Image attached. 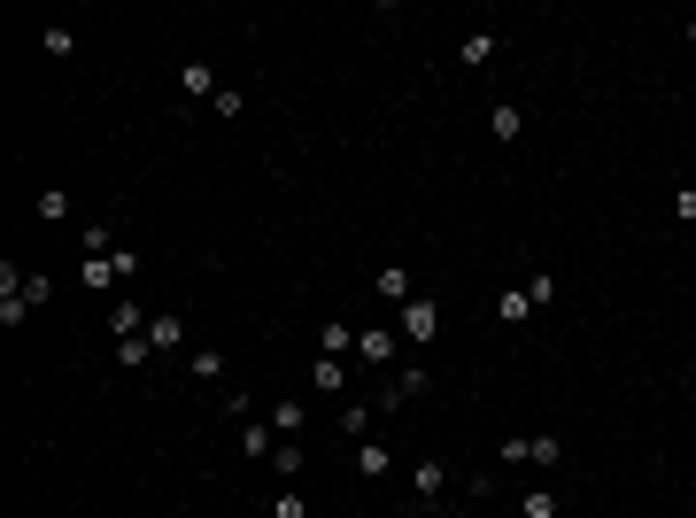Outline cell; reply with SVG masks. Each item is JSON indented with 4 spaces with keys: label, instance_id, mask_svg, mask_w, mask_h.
<instances>
[{
    "label": "cell",
    "instance_id": "1",
    "mask_svg": "<svg viewBox=\"0 0 696 518\" xmlns=\"http://www.w3.org/2000/svg\"><path fill=\"white\" fill-rule=\"evenodd\" d=\"M395 333L426 348V341L441 333V302H434V294H410V302H403V317H395Z\"/></svg>",
    "mask_w": 696,
    "mask_h": 518
},
{
    "label": "cell",
    "instance_id": "2",
    "mask_svg": "<svg viewBox=\"0 0 696 518\" xmlns=\"http://www.w3.org/2000/svg\"><path fill=\"white\" fill-rule=\"evenodd\" d=\"M147 341H155V356H186L194 333H186V317H178V310H155V317H147Z\"/></svg>",
    "mask_w": 696,
    "mask_h": 518
},
{
    "label": "cell",
    "instance_id": "3",
    "mask_svg": "<svg viewBox=\"0 0 696 518\" xmlns=\"http://www.w3.org/2000/svg\"><path fill=\"white\" fill-rule=\"evenodd\" d=\"M395 348H403V333H395V325L356 333V364H364V372H387V364H395Z\"/></svg>",
    "mask_w": 696,
    "mask_h": 518
},
{
    "label": "cell",
    "instance_id": "4",
    "mask_svg": "<svg viewBox=\"0 0 696 518\" xmlns=\"http://www.w3.org/2000/svg\"><path fill=\"white\" fill-rule=\"evenodd\" d=\"M418 395H426V364H395V387L372 395V403L379 410H403V403H418Z\"/></svg>",
    "mask_w": 696,
    "mask_h": 518
},
{
    "label": "cell",
    "instance_id": "5",
    "mask_svg": "<svg viewBox=\"0 0 696 518\" xmlns=\"http://www.w3.org/2000/svg\"><path fill=\"white\" fill-rule=\"evenodd\" d=\"M24 317H31V302H24V279H16V263H0V325L16 333Z\"/></svg>",
    "mask_w": 696,
    "mask_h": 518
},
{
    "label": "cell",
    "instance_id": "6",
    "mask_svg": "<svg viewBox=\"0 0 696 518\" xmlns=\"http://www.w3.org/2000/svg\"><path fill=\"white\" fill-rule=\"evenodd\" d=\"M178 93H186V101H217V70H209L202 55L178 62Z\"/></svg>",
    "mask_w": 696,
    "mask_h": 518
},
{
    "label": "cell",
    "instance_id": "7",
    "mask_svg": "<svg viewBox=\"0 0 696 518\" xmlns=\"http://www.w3.org/2000/svg\"><path fill=\"white\" fill-rule=\"evenodd\" d=\"M534 310H542V302L526 294V279H519V287H503V294H495V317H503V325H526Z\"/></svg>",
    "mask_w": 696,
    "mask_h": 518
},
{
    "label": "cell",
    "instance_id": "8",
    "mask_svg": "<svg viewBox=\"0 0 696 518\" xmlns=\"http://www.w3.org/2000/svg\"><path fill=\"white\" fill-rule=\"evenodd\" d=\"M310 387H318V395H341L348 387V356H318V364H310Z\"/></svg>",
    "mask_w": 696,
    "mask_h": 518
},
{
    "label": "cell",
    "instance_id": "9",
    "mask_svg": "<svg viewBox=\"0 0 696 518\" xmlns=\"http://www.w3.org/2000/svg\"><path fill=\"white\" fill-rule=\"evenodd\" d=\"M302 426H310V410L294 403V395H287V403H271V433H279V441H302Z\"/></svg>",
    "mask_w": 696,
    "mask_h": 518
},
{
    "label": "cell",
    "instance_id": "10",
    "mask_svg": "<svg viewBox=\"0 0 696 518\" xmlns=\"http://www.w3.org/2000/svg\"><path fill=\"white\" fill-rule=\"evenodd\" d=\"M186 364H194V379H209V387H225V348H186Z\"/></svg>",
    "mask_w": 696,
    "mask_h": 518
},
{
    "label": "cell",
    "instance_id": "11",
    "mask_svg": "<svg viewBox=\"0 0 696 518\" xmlns=\"http://www.w3.org/2000/svg\"><path fill=\"white\" fill-rule=\"evenodd\" d=\"M240 449H248V457H263V464H271V449H279V433L263 426V418H240Z\"/></svg>",
    "mask_w": 696,
    "mask_h": 518
},
{
    "label": "cell",
    "instance_id": "12",
    "mask_svg": "<svg viewBox=\"0 0 696 518\" xmlns=\"http://www.w3.org/2000/svg\"><path fill=\"white\" fill-rule=\"evenodd\" d=\"M488 132H495V140H519V132H526V109H519V101H495V109H488Z\"/></svg>",
    "mask_w": 696,
    "mask_h": 518
},
{
    "label": "cell",
    "instance_id": "13",
    "mask_svg": "<svg viewBox=\"0 0 696 518\" xmlns=\"http://www.w3.org/2000/svg\"><path fill=\"white\" fill-rule=\"evenodd\" d=\"M372 294H379V302H395V310H403V302H410V294H418V287H410V271H372Z\"/></svg>",
    "mask_w": 696,
    "mask_h": 518
},
{
    "label": "cell",
    "instance_id": "14",
    "mask_svg": "<svg viewBox=\"0 0 696 518\" xmlns=\"http://www.w3.org/2000/svg\"><path fill=\"white\" fill-rule=\"evenodd\" d=\"M526 464H534V472L565 464V441H557V433H534V441H526Z\"/></svg>",
    "mask_w": 696,
    "mask_h": 518
},
{
    "label": "cell",
    "instance_id": "15",
    "mask_svg": "<svg viewBox=\"0 0 696 518\" xmlns=\"http://www.w3.org/2000/svg\"><path fill=\"white\" fill-rule=\"evenodd\" d=\"M302 464H310V457H302V441H279V449H271V472H279L287 488L302 480Z\"/></svg>",
    "mask_w": 696,
    "mask_h": 518
},
{
    "label": "cell",
    "instance_id": "16",
    "mask_svg": "<svg viewBox=\"0 0 696 518\" xmlns=\"http://www.w3.org/2000/svg\"><path fill=\"white\" fill-rule=\"evenodd\" d=\"M565 503H557V488H526L519 495V518H557Z\"/></svg>",
    "mask_w": 696,
    "mask_h": 518
},
{
    "label": "cell",
    "instance_id": "17",
    "mask_svg": "<svg viewBox=\"0 0 696 518\" xmlns=\"http://www.w3.org/2000/svg\"><path fill=\"white\" fill-rule=\"evenodd\" d=\"M109 333H116V341H132V333H147V325H140V302H109Z\"/></svg>",
    "mask_w": 696,
    "mask_h": 518
},
{
    "label": "cell",
    "instance_id": "18",
    "mask_svg": "<svg viewBox=\"0 0 696 518\" xmlns=\"http://www.w3.org/2000/svg\"><path fill=\"white\" fill-rule=\"evenodd\" d=\"M410 488H418V495H426V503H434V495L449 488V472H441L434 457H418V472H410Z\"/></svg>",
    "mask_w": 696,
    "mask_h": 518
},
{
    "label": "cell",
    "instance_id": "19",
    "mask_svg": "<svg viewBox=\"0 0 696 518\" xmlns=\"http://www.w3.org/2000/svg\"><path fill=\"white\" fill-rule=\"evenodd\" d=\"M356 480H379V472H387V449H379V441H356Z\"/></svg>",
    "mask_w": 696,
    "mask_h": 518
},
{
    "label": "cell",
    "instance_id": "20",
    "mask_svg": "<svg viewBox=\"0 0 696 518\" xmlns=\"http://www.w3.org/2000/svg\"><path fill=\"white\" fill-rule=\"evenodd\" d=\"M372 410H379L372 395H364V403H348V410H341V433H348V441H364V433H372Z\"/></svg>",
    "mask_w": 696,
    "mask_h": 518
},
{
    "label": "cell",
    "instance_id": "21",
    "mask_svg": "<svg viewBox=\"0 0 696 518\" xmlns=\"http://www.w3.org/2000/svg\"><path fill=\"white\" fill-rule=\"evenodd\" d=\"M495 55V31H472V39H464V47H457V62H464V70H480V62H488Z\"/></svg>",
    "mask_w": 696,
    "mask_h": 518
},
{
    "label": "cell",
    "instance_id": "22",
    "mask_svg": "<svg viewBox=\"0 0 696 518\" xmlns=\"http://www.w3.org/2000/svg\"><path fill=\"white\" fill-rule=\"evenodd\" d=\"M31 217H39V225H62V217H70V194H62V186H47V194H39V209H31Z\"/></svg>",
    "mask_w": 696,
    "mask_h": 518
},
{
    "label": "cell",
    "instance_id": "23",
    "mask_svg": "<svg viewBox=\"0 0 696 518\" xmlns=\"http://www.w3.org/2000/svg\"><path fill=\"white\" fill-rule=\"evenodd\" d=\"M78 248H86V256H116V232H109V225H101V217H93V225H86V232H78Z\"/></svg>",
    "mask_w": 696,
    "mask_h": 518
},
{
    "label": "cell",
    "instance_id": "24",
    "mask_svg": "<svg viewBox=\"0 0 696 518\" xmlns=\"http://www.w3.org/2000/svg\"><path fill=\"white\" fill-rule=\"evenodd\" d=\"M24 302H31V310H47V302H55V279H47V271H24Z\"/></svg>",
    "mask_w": 696,
    "mask_h": 518
},
{
    "label": "cell",
    "instance_id": "25",
    "mask_svg": "<svg viewBox=\"0 0 696 518\" xmlns=\"http://www.w3.org/2000/svg\"><path fill=\"white\" fill-rule=\"evenodd\" d=\"M147 356H155V341H147V333H132V341H116V364H132V372H140Z\"/></svg>",
    "mask_w": 696,
    "mask_h": 518
},
{
    "label": "cell",
    "instance_id": "26",
    "mask_svg": "<svg viewBox=\"0 0 696 518\" xmlns=\"http://www.w3.org/2000/svg\"><path fill=\"white\" fill-rule=\"evenodd\" d=\"M271 518H310V495H302V488H279V503H271Z\"/></svg>",
    "mask_w": 696,
    "mask_h": 518
},
{
    "label": "cell",
    "instance_id": "27",
    "mask_svg": "<svg viewBox=\"0 0 696 518\" xmlns=\"http://www.w3.org/2000/svg\"><path fill=\"white\" fill-rule=\"evenodd\" d=\"M47 55L70 62V55H78V31H70V24H47Z\"/></svg>",
    "mask_w": 696,
    "mask_h": 518
},
{
    "label": "cell",
    "instance_id": "28",
    "mask_svg": "<svg viewBox=\"0 0 696 518\" xmlns=\"http://www.w3.org/2000/svg\"><path fill=\"white\" fill-rule=\"evenodd\" d=\"M526 294H534V302L550 310V302H557V279H550V271H526Z\"/></svg>",
    "mask_w": 696,
    "mask_h": 518
},
{
    "label": "cell",
    "instance_id": "29",
    "mask_svg": "<svg viewBox=\"0 0 696 518\" xmlns=\"http://www.w3.org/2000/svg\"><path fill=\"white\" fill-rule=\"evenodd\" d=\"M673 217H681V225H696V186H681V194H673Z\"/></svg>",
    "mask_w": 696,
    "mask_h": 518
},
{
    "label": "cell",
    "instance_id": "30",
    "mask_svg": "<svg viewBox=\"0 0 696 518\" xmlns=\"http://www.w3.org/2000/svg\"><path fill=\"white\" fill-rule=\"evenodd\" d=\"M689 47H696V24H689Z\"/></svg>",
    "mask_w": 696,
    "mask_h": 518
}]
</instances>
